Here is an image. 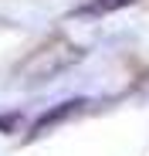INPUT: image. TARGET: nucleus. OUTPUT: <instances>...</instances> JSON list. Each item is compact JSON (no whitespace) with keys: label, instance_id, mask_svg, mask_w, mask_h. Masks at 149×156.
Returning <instances> with one entry per match:
<instances>
[{"label":"nucleus","instance_id":"obj_1","mask_svg":"<svg viewBox=\"0 0 149 156\" xmlns=\"http://www.w3.org/2000/svg\"><path fill=\"white\" fill-rule=\"evenodd\" d=\"M74 58H78V48H71L68 41H54V44H44L37 48L31 61L24 65V75H31V78H51L54 71L68 68Z\"/></svg>","mask_w":149,"mask_h":156}]
</instances>
